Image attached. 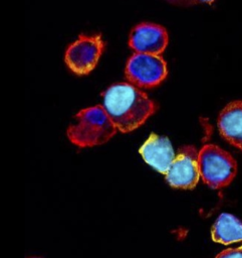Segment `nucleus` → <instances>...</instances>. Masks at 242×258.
I'll use <instances>...</instances> for the list:
<instances>
[{
  "mask_svg": "<svg viewBox=\"0 0 242 258\" xmlns=\"http://www.w3.org/2000/svg\"><path fill=\"white\" fill-rule=\"evenodd\" d=\"M216 258H242V245L237 248H228L220 252Z\"/></svg>",
  "mask_w": 242,
  "mask_h": 258,
  "instance_id": "11",
  "label": "nucleus"
},
{
  "mask_svg": "<svg viewBox=\"0 0 242 258\" xmlns=\"http://www.w3.org/2000/svg\"><path fill=\"white\" fill-rule=\"evenodd\" d=\"M66 129V137L79 148L102 145L118 132L102 105L82 109Z\"/></svg>",
  "mask_w": 242,
  "mask_h": 258,
  "instance_id": "2",
  "label": "nucleus"
},
{
  "mask_svg": "<svg viewBox=\"0 0 242 258\" xmlns=\"http://www.w3.org/2000/svg\"><path fill=\"white\" fill-rule=\"evenodd\" d=\"M139 153L146 163L162 174H166L176 156L170 139L156 133L150 134L139 148Z\"/></svg>",
  "mask_w": 242,
  "mask_h": 258,
  "instance_id": "8",
  "label": "nucleus"
},
{
  "mask_svg": "<svg viewBox=\"0 0 242 258\" xmlns=\"http://www.w3.org/2000/svg\"><path fill=\"white\" fill-rule=\"evenodd\" d=\"M29 258H42V257H29Z\"/></svg>",
  "mask_w": 242,
  "mask_h": 258,
  "instance_id": "14",
  "label": "nucleus"
},
{
  "mask_svg": "<svg viewBox=\"0 0 242 258\" xmlns=\"http://www.w3.org/2000/svg\"><path fill=\"white\" fill-rule=\"evenodd\" d=\"M102 97L104 110L117 131L124 134L140 128L157 111L156 103L133 84H114Z\"/></svg>",
  "mask_w": 242,
  "mask_h": 258,
  "instance_id": "1",
  "label": "nucleus"
},
{
  "mask_svg": "<svg viewBox=\"0 0 242 258\" xmlns=\"http://www.w3.org/2000/svg\"><path fill=\"white\" fill-rule=\"evenodd\" d=\"M214 242L229 245L242 241V222L229 213H222L211 228Z\"/></svg>",
  "mask_w": 242,
  "mask_h": 258,
  "instance_id": "10",
  "label": "nucleus"
},
{
  "mask_svg": "<svg viewBox=\"0 0 242 258\" xmlns=\"http://www.w3.org/2000/svg\"><path fill=\"white\" fill-rule=\"evenodd\" d=\"M200 176L209 187L220 189L232 182L237 173L234 157L216 144H205L198 153Z\"/></svg>",
  "mask_w": 242,
  "mask_h": 258,
  "instance_id": "3",
  "label": "nucleus"
},
{
  "mask_svg": "<svg viewBox=\"0 0 242 258\" xmlns=\"http://www.w3.org/2000/svg\"><path fill=\"white\" fill-rule=\"evenodd\" d=\"M198 153L193 145L182 146L165 174L166 181L175 188L192 189L200 177Z\"/></svg>",
  "mask_w": 242,
  "mask_h": 258,
  "instance_id": "5",
  "label": "nucleus"
},
{
  "mask_svg": "<svg viewBox=\"0 0 242 258\" xmlns=\"http://www.w3.org/2000/svg\"><path fill=\"white\" fill-rule=\"evenodd\" d=\"M168 1L176 4H181V5H193V4L199 3L198 0H168Z\"/></svg>",
  "mask_w": 242,
  "mask_h": 258,
  "instance_id": "12",
  "label": "nucleus"
},
{
  "mask_svg": "<svg viewBox=\"0 0 242 258\" xmlns=\"http://www.w3.org/2000/svg\"><path fill=\"white\" fill-rule=\"evenodd\" d=\"M166 61L157 54L136 52L129 59L126 76L131 84L138 88H153L167 77Z\"/></svg>",
  "mask_w": 242,
  "mask_h": 258,
  "instance_id": "4",
  "label": "nucleus"
},
{
  "mask_svg": "<svg viewBox=\"0 0 242 258\" xmlns=\"http://www.w3.org/2000/svg\"><path fill=\"white\" fill-rule=\"evenodd\" d=\"M199 3H212L214 0H198Z\"/></svg>",
  "mask_w": 242,
  "mask_h": 258,
  "instance_id": "13",
  "label": "nucleus"
},
{
  "mask_svg": "<svg viewBox=\"0 0 242 258\" xmlns=\"http://www.w3.org/2000/svg\"><path fill=\"white\" fill-rule=\"evenodd\" d=\"M220 135L231 145L242 150V100L227 104L218 116Z\"/></svg>",
  "mask_w": 242,
  "mask_h": 258,
  "instance_id": "9",
  "label": "nucleus"
},
{
  "mask_svg": "<svg viewBox=\"0 0 242 258\" xmlns=\"http://www.w3.org/2000/svg\"><path fill=\"white\" fill-rule=\"evenodd\" d=\"M103 50V41L99 35L77 38L66 50L65 62L77 75H86L96 66Z\"/></svg>",
  "mask_w": 242,
  "mask_h": 258,
  "instance_id": "6",
  "label": "nucleus"
},
{
  "mask_svg": "<svg viewBox=\"0 0 242 258\" xmlns=\"http://www.w3.org/2000/svg\"><path fill=\"white\" fill-rule=\"evenodd\" d=\"M129 43L135 52L160 55L167 47L168 34L158 24L142 23L131 32Z\"/></svg>",
  "mask_w": 242,
  "mask_h": 258,
  "instance_id": "7",
  "label": "nucleus"
}]
</instances>
